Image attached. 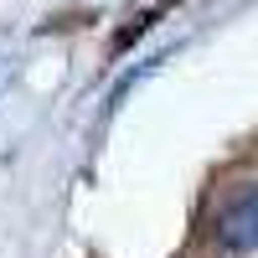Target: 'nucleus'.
Segmentation results:
<instances>
[{
	"label": "nucleus",
	"mask_w": 258,
	"mask_h": 258,
	"mask_svg": "<svg viewBox=\"0 0 258 258\" xmlns=\"http://www.w3.org/2000/svg\"><path fill=\"white\" fill-rule=\"evenodd\" d=\"M155 16H160V11H140V16L129 21L124 31H114V52H129V47H135V41H140V36L150 31V21H155Z\"/></svg>",
	"instance_id": "obj_2"
},
{
	"label": "nucleus",
	"mask_w": 258,
	"mask_h": 258,
	"mask_svg": "<svg viewBox=\"0 0 258 258\" xmlns=\"http://www.w3.org/2000/svg\"><path fill=\"white\" fill-rule=\"evenodd\" d=\"M217 243L227 253H253L258 248V186L243 191V197L217 217Z\"/></svg>",
	"instance_id": "obj_1"
}]
</instances>
